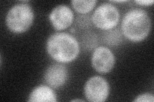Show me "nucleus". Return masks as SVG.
I'll list each match as a JSON object with an SVG mask.
<instances>
[{"label": "nucleus", "mask_w": 154, "mask_h": 102, "mask_svg": "<svg viewBox=\"0 0 154 102\" xmlns=\"http://www.w3.org/2000/svg\"><path fill=\"white\" fill-rule=\"evenodd\" d=\"M47 51L55 61L68 63L75 60L80 52L78 41L66 33H56L51 35L47 41Z\"/></svg>", "instance_id": "obj_1"}, {"label": "nucleus", "mask_w": 154, "mask_h": 102, "mask_svg": "<svg viewBox=\"0 0 154 102\" xmlns=\"http://www.w3.org/2000/svg\"><path fill=\"white\" fill-rule=\"evenodd\" d=\"M151 28V21L146 11L134 8L125 13L122 22L124 36L129 40L139 42L147 37Z\"/></svg>", "instance_id": "obj_2"}, {"label": "nucleus", "mask_w": 154, "mask_h": 102, "mask_svg": "<svg viewBox=\"0 0 154 102\" xmlns=\"http://www.w3.org/2000/svg\"><path fill=\"white\" fill-rule=\"evenodd\" d=\"M33 21L32 7L26 3L16 4L8 11L6 23L8 29L15 33H22L28 30Z\"/></svg>", "instance_id": "obj_3"}, {"label": "nucleus", "mask_w": 154, "mask_h": 102, "mask_svg": "<svg viewBox=\"0 0 154 102\" xmlns=\"http://www.w3.org/2000/svg\"><path fill=\"white\" fill-rule=\"evenodd\" d=\"M119 12L113 4L105 3L95 10L92 16L94 25L103 30H109L118 25L119 21Z\"/></svg>", "instance_id": "obj_4"}, {"label": "nucleus", "mask_w": 154, "mask_h": 102, "mask_svg": "<svg viewBox=\"0 0 154 102\" xmlns=\"http://www.w3.org/2000/svg\"><path fill=\"white\" fill-rule=\"evenodd\" d=\"M86 98L89 101L103 102L109 94V85L103 77L94 76L86 82L84 87Z\"/></svg>", "instance_id": "obj_5"}, {"label": "nucleus", "mask_w": 154, "mask_h": 102, "mask_svg": "<svg viewBox=\"0 0 154 102\" xmlns=\"http://www.w3.org/2000/svg\"><path fill=\"white\" fill-rule=\"evenodd\" d=\"M94 68L100 74H106L111 70L115 64V57L109 48L105 47H96L91 57Z\"/></svg>", "instance_id": "obj_6"}, {"label": "nucleus", "mask_w": 154, "mask_h": 102, "mask_svg": "<svg viewBox=\"0 0 154 102\" xmlns=\"http://www.w3.org/2000/svg\"><path fill=\"white\" fill-rule=\"evenodd\" d=\"M49 18L56 30H63L71 25L74 16L70 8L65 4H60L52 10Z\"/></svg>", "instance_id": "obj_7"}, {"label": "nucleus", "mask_w": 154, "mask_h": 102, "mask_svg": "<svg viewBox=\"0 0 154 102\" xmlns=\"http://www.w3.org/2000/svg\"><path fill=\"white\" fill-rule=\"evenodd\" d=\"M67 78L66 67L61 64H54L45 71L44 79L46 83L52 88L57 89L63 86Z\"/></svg>", "instance_id": "obj_8"}, {"label": "nucleus", "mask_w": 154, "mask_h": 102, "mask_svg": "<svg viewBox=\"0 0 154 102\" xmlns=\"http://www.w3.org/2000/svg\"><path fill=\"white\" fill-rule=\"evenodd\" d=\"M28 101L55 102L57 101V98L54 91L49 86L41 85L32 91Z\"/></svg>", "instance_id": "obj_9"}, {"label": "nucleus", "mask_w": 154, "mask_h": 102, "mask_svg": "<svg viewBox=\"0 0 154 102\" xmlns=\"http://www.w3.org/2000/svg\"><path fill=\"white\" fill-rule=\"evenodd\" d=\"M71 3L76 12L81 13H87L94 8L96 1L94 0H92V1L75 0V1H71Z\"/></svg>", "instance_id": "obj_10"}, {"label": "nucleus", "mask_w": 154, "mask_h": 102, "mask_svg": "<svg viewBox=\"0 0 154 102\" xmlns=\"http://www.w3.org/2000/svg\"><path fill=\"white\" fill-rule=\"evenodd\" d=\"M154 96L151 94H143L138 96L137 98L134 100L135 102H153Z\"/></svg>", "instance_id": "obj_11"}, {"label": "nucleus", "mask_w": 154, "mask_h": 102, "mask_svg": "<svg viewBox=\"0 0 154 102\" xmlns=\"http://www.w3.org/2000/svg\"><path fill=\"white\" fill-rule=\"evenodd\" d=\"M153 0H142V1H136L135 3L142 6H149L152 5L153 3Z\"/></svg>", "instance_id": "obj_12"}, {"label": "nucleus", "mask_w": 154, "mask_h": 102, "mask_svg": "<svg viewBox=\"0 0 154 102\" xmlns=\"http://www.w3.org/2000/svg\"><path fill=\"white\" fill-rule=\"evenodd\" d=\"M113 2H114V3H125V2H127V1H123V0H122V1H113Z\"/></svg>", "instance_id": "obj_13"}, {"label": "nucleus", "mask_w": 154, "mask_h": 102, "mask_svg": "<svg viewBox=\"0 0 154 102\" xmlns=\"http://www.w3.org/2000/svg\"><path fill=\"white\" fill-rule=\"evenodd\" d=\"M84 100H72V101H83Z\"/></svg>", "instance_id": "obj_14"}]
</instances>
